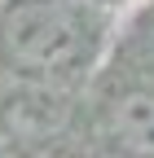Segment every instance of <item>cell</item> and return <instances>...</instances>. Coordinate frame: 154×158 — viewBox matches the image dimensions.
I'll use <instances>...</instances> for the list:
<instances>
[{
  "mask_svg": "<svg viewBox=\"0 0 154 158\" xmlns=\"http://www.w3.org/2000/svg\"><path fill=\"white\" fill-rule=\"evenodd\" d=\"M0 158H13V154H0Z\"/></svg>",
  "mask_w": 154,
  "mask_h": 158,
  "instance_id": "obj_4",
  "label": "cell"
},
{
  "mask_svg": "<svg viewBox=\"0 0 154 158\" xmlns=\"http://www.w3.org/2000/svg\"><path fill=\"white\" fill-rule=\"evenodd\" d=\"M84 40V22L57 0H18L0 18V53L18 70H66L71 62H79Z\"/></svg>",
  "mask_w": 154,
  "mask_h": 158,
  "instance_id": "obj_1",
  "label": "cell"
},
{
  "mask_svg": "<svg viewBox=\"0 0 154 158\" xmlns=\"http://www.w3.org/2000/svg\"><path fill=\"white\" fill-rule=\"evenodd\" d=\"M0 114H5V127L18 141H49L66 127L71 106H66V97H57L49 88H18Z\"/></svg>",
  "mask_w": 154,
  "mask_h": 158,
  "instance_id": "obj_2",
  "label": "cell"
},
{
  "mask_svg": "<svg viewBox=\"0 0 154 158\" xmlns=\"http://www.w3.org/2000/svg\"><path fill=\"white\" fill-rule=\"evenodd\" d=\"M110 136L132 158H154V92H123L110 106Z\"/></svg>",
  "mask_w": 154,
  "mask_h": 158,
  "instance_id": "obj_3",
  "label": "cell"
}]
</instances>
